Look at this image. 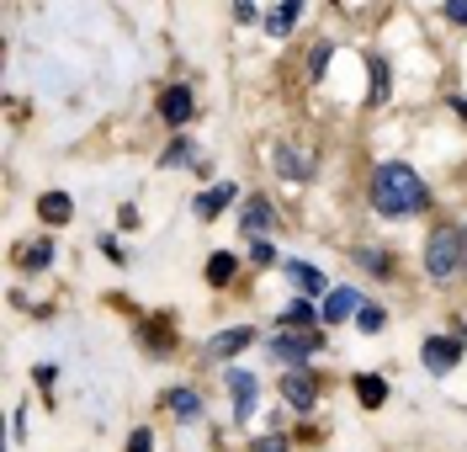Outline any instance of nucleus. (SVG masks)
I'll return each mask as SVG.
<instances>
[{"label":"nucleus","mask_w":467,"mask_h":452,"mask_svg":"<svg viewBox=\"0 0 467 452\" xmlns=\"http://www.w3.org/2000/svg\"><path fill=\"white\" fill-rule=\"evenodd\" d=\"M367 75H372V90H367V101H372V107H378V101H388V59L367 54Z\"/></svg>","instance_id":"f3484780"},{"label":"nucleus","mask_w":467,"mask_h":452,"mask_svg":"<svg viewBox=\"0 0 467 452\" xmlns=\"http://www.w3.org/2000/svg\"><path fill=\"white\" fill-rule=\"evenodd\" d=\"M451 107H457V112H462V118H467V101H462V96H451Z\"/></svg>","instance_id":"7c9ffc66"},{"label":"nucleus","mask_w":467,"mask_h":452,"mask_svg":"<svg viewBox=\"0 0 467 452\" xmlns=\"http://www.w3.org/2000/svg\"><path fill=\"white\" fill-rule=\"evenodd\" d=\"M192 112H197V101H192L186 86H171L165 96H160V118L165 122H192Z\"/></svg>","instance_id":"9d476101"},{"label":"nucleus","mask_w":467,"mask_h":452,"mask_svg":"<svg viewBox=\"0 0 467 452\" xmlns=\"http://www.w3.org/2000/svg\"><path fill=\"white\" fill-rule=\"evenodd\" d=\"M234 22H255V0H234Z\"/></svg>","instance_id":"cd10ccee"},{"label":"nucleus","mask_w":467,"mask_h":452,"mask_svg":"<svg viewBox=\"0 0 467 452\" xmlns=\"http://www.w3.org/2000/svg\"><path fill=\"white\" fill-rule=\"evenodd\" d=\"M229 394H234V421L244 426L250 421V410L261 405V384H255V373H239V367H234L229 373Z\"/></svg>","instance_id":"20e7f679"},{"label":"nucleus","mask_w":467,"mask_h":452,"mask_svg":"<svg viewBox=\"0 0 467 452\" xmlns=\"http://www.w3.org/2000/svg\"><path fill=\"white\" fill-rule=\"evenodd\" d=\"M244 346H255V325H234V331H218L213 341H207V357H213V362H229V357H239Z\"/></svg>","instance_id":"39448f33"},{"label":"nucleus","mask_w":467,"mask_h":452,"mask_svg":"<svg viewBox=\"0 0 467 452\" xmlns=\"http://www.w3.org/2000/svg\"><path fill=\"white\" fill-rule=\"evenodd\" d=\"M356 399H361L367 410L388 405V378H378V373H361V378H356Z\"/></svg>","instance_id":"ddd939ff"},{"label":"nucleus","mask_w":467,"mask_h":452,"mask_svg":"<svg viewBox=\"0 0 467 452\" xmlns=\"http://www.w3.org/2000/svg\"><path fill=\"white\" fill-rule=\"evenodd\" d=\"M265 352H271L276 362H287V367H297V362H308L314 352H319V335L314 331H282Z\"/></svg>","instance_id":"7ed1b4c3"},{"label":"nucleus","mask_w":467,"mask_h":452,"mask_svg":"<svg viewBox=\"0 0 467 452\" xmlns=\"http://www.w3.org/2000/svg\"><path fill=\"white\" fill-rule=\"evenodd\" d=\"M446 22H457V27H467V0H446Z\"/></svg>","instance_id":"bb28decb"},{"label":"nucleus","mask_w":467,"mask_h":452,"mask_svg":"<svg viewBox=\"0 0 467 452\" xmlns=\"http://www.w3.org/2000/svg\"><path fill=\"white\" fill-rule=\"evenodd\" d=\"M250 261H255V267H271V261H276V250H271L265 240H255V245H250Z\"/></svg>","instance_id":"a878e982"},{"label":"nucleus","mask_w":467,"mask_h":452,"mask_svg":"<svg viewBox=\"0 0 467 452\" xmlns=\"http://www.w3.org/2000/svg\"><path fill=\"white\" fill-rule=\"evenodd\" d=\"M324 64H329V43H314V54H308V75H324Z\"/></svg>","instance_id":"b1692460"},{"label":"nucleus","mask_w":467,"mask_h":452,"mask_svg":"<svg viewBox=\"0 0 467 452\" xmlns=\"http://www.w3.org/2000/svg\"><path fill=\"white\" fill-rule=\"evenodd\" d=\"M149 352H171V331H160V325H149Z\"/></svg>","instance_id":"393cba45"},{"label":"nucleus","mask_w":467,"mask_h":452,"mask_svg":"<svg viewBox=\"0 0 467 452\" xmlns=\"http://www.w3.org/2000/svg\"><path fill=\"white\" fill-rule=\"evenodd\" d=\"M255 452H287V442H282V436H271V442H261Z\"/></svg>","instance_id":"c756f323"},{"label":"nucleus","mask_w":467,"mask_h":452,"mask_svg":"<svg viewBox=\"0 0 467 452\" xmlns=\"http://www.w3.org/2000/svg\"><path fill=\"white\" fill-rule=\"evenodd\" d=\"M308 325H314V303H287V309H282V331H308Z\"/></svg>","instance_id":"6ab92c4d"},{"label":"nucleus","mask_w":467,"mask_h":452,"mask_svg":"<svg viewBox=\"0 0 467 452\" xmlns=\"http://www.w3.org/2000/svg\"><path fill=\"white\" fill-rule=\"evenodd\" d=\"M287 277L297 282V288H303V293H324V277L308 267V261H287Z\"/></svg>","instance_id":"a211bd4d"},{"label":"nucleus","mask_w":467,"mask_h":452,"mask_svg":"<svg viewBox=\"0 0 467 452\" xmlns=\"http://www.w3.org/2000/svg\"><path fill=\"white\" fill-rule=\"evenodd\" d=\"M356 325H361L367 335H378L382 325H388V314H382L378 303H361V309H356Z\"/></svg>","instance_id":"4be33fe9"},{"label":"nucleus","mask_w":467,"mask_h":452,"mask_svg":"<svg viewBox=\"0 0 467 452\" xmlns=\"http://www.w3.org/2000/svg\"><path fill=\"white\" fill-rule=\"evenodd\" d=\"M356 267H367V271H378V277H388V271H393V256H388V250H356Z\"/></svg>","instance_id":"412c9836"},{"label":"nucleus","mask_w":467,"mask_h":452,"mask_svg":"<svg viewBox=\"0 0 467 452\" xmlns=\"http://www.w3.org/2000/svg\"><path fill=\"white\" fill-rule=\"evenodd\" d=\"M425 203H431V192H425V181H420L414 165L388 160V165L372 171V208H378L382 218H409V213H420Z\"/></svg>","instance_id":"f257e3e1"},{"label":"nucleus","mask_w":467,"mask_h":452,"mask_svg":"<svg viewBox=\"0 0 467 452\" xmlns=\"http://www.w3.org/2000/svg\"><path fill=\"white\" fill-rule=\"evenodd\" d=\"M356 309H361V293L356 288H329L324 293V325H346V320H356Z\"/></svg>","instance_id":"423d86ee"},{"label":"nucleus","mask_w":467,"mask_h":452,"mask_svg":"<svg viewBox=\"0 0 467 452\" xmlns=\"http://www.w3.org/2000/svg\"><path fill=\"white\" fill-rule=\"evenodd\" d=\"M462 250H467V229L457 224H441L431 245H425V271L436 277V282H451L457 271H462Z\"/></svg>","instance_id":"f03ea898"},{"label":"nucleus","mask_w":467,"mask_h":452,"mask_svg":"<svg viewBox=\"0 0 467 452\" xmlns=\"http://www.w3.org/2000/svg\"><path fill=\"white\" fill-rule=\"evenodd\" d=\"M265 229H276V208H271L265 197H250V203H244V218H239V235H244V240H250V235L261 240Z\"/></svg>","instance_id":"6e6552de"},{"label":"nucleus","mask_w":467,"mask_h":452,"mask_svg":"<svg viewBox=\"0 0 467 452\" xmlns=\"http://www.w3.org/2000/svg\"><path fill=\"white\" fill-rule=\"evenodd\" d=\"M37 213H43L48 224H64V218L75 213V203H69L64 192H43V197H37Z\"/></svg>","instance_id":"dca6fc26"},{"label":"nucleus","mask_w":467,"mask_h":452,"mask_svg":"<svg viewBox=\"0 0 467 452\" xmlns=\"http://www.w3.org/2000/svg\"><path fill=\"white\" fill-rule=\"evenodd\" d=\"M128 452H149V431H133V442H128Z\"/></svg>","instance_id":"c85d7f7f"},{"label":"nucleus","mask_w":467,"mask_h":452,"mask_svg":"<svg viewBox=\"0 0 467 452\" xmlns=\"http://www.w3.org/2000/svg\"><path fill=\"white\" fill-rule=\"evenodd\" d=\"M297 16H303V0H282V5L265 16V32H271V37H287V32L297 27Z\"/></svg>","instance_id":"9b49d317"},{"label":"nucleus","mask_w":467,"mask_h":452,"mask_svg":"<svg viewBox=\"0 0 467 452\" xmlns=\"http://www.w3.org/2000/svg\"><path fill=\"white\" fill-rule=\"evenodd\" d=\"M165 405H171L181 421H197V415H202V394L197 389H171L165 394Z\"/></svg>","instance_id":"2eb2a0df"},{"label":"nucleus","mask_w":467,"mask_h":452,"mask_svg":"<svg viewBox=\"0 0 467 452\" xmlns=\"http://www.w3.org/2000/svg\"><path fill=\"white\" fill-rule=\"evenodd\" d=\"M229 277H234V256H229V250H213V256H207V282H213V288H223Z\"/></svg>","instance_id":"aec40b11"},{"label":"nucleus","mask_w":467,"mask_h":452,"mask_svg":"<svg viewBox=\"0 0 467 452\" xmlns=\"http://www.w3.org/2000/svg\"><path fill=\"white\" fill-rule=\"evenodd\" d=\"M457 362H462V341L457 335H431L425 341V367L431 373H451Z\"/></svg>","instance_id":"0eeeda50"},{"label":"nucleus","mask_w":467,"mask_h":452,"mask_svg":"<svg viewBox=\"0 0 467 452\" xmlns=\"http://www.w3.org/2000/svg\"><path fill=\"white\" fill-rule=\"evenodd\" d=\"M276 171H282V176H287V181H308V171H314V160H308V154H297V150H287V144H282V150H276Z\"/></svg>","instance_id":"4468645a"},{"label":"nucleus","mask_w":467,"mask_h":452,"mask_svg":"<svg viewBox=\"0 0 467 452\" xmlns=\"http://www.w3.org/2000/svg\"><path fill=\"white\" fill-rule=\"evenodd\" d=\"M282 399H287L292 410H314V399H319V384H314L308 373H287V378H282Z\"/></svg>","instance_id":"1a4fd4ad"},{"label":"nucleus","mask_w":467,"mask_h":452,"mask_svg":"<svg viewBox=\"0 0 467 452\" xmlns=\"http://www.w3.org/2000/svg\"><path fill=\"white\" fill-rule=\"evenodd\" d=\"M48 261H54V245H48V240H37V245L22 250V267H32V271H43Z\"/></svg>","instance_id":"5701e85b"},{"label":"nucleus","mask_w":467,"mask_h":452,"mask_svg":"<svg viewBox=\"0 0 467 452\" xmlns=\"http://www.w3.org/2000/svg\"><path fill=\"white\" fill-rule=\"evenodd\" d=\"M229 203H234V186H229V181H218V186H213V192H202L192 208H197V218H218Z\"/></svg>","instance_id":"f8f14e48"}]
</instances>
